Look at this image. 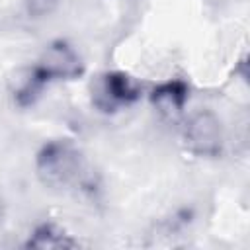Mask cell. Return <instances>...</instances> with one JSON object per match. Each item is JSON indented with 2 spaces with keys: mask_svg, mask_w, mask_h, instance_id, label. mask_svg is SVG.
<instances>
[{
  "mask_svg": "<svg viewBox=\"0 0 250 250\" xmlns=\"http://www.w3.org/2000/svg\"><path fill=\"white\" fill-rule=\"evenodd\" d=\"M39 72L47 78V82L53 80H76L84 74V61L80 53L64 39L51 41L39 61L35 62Z\"/></svg>",
  "mask_w": 250,
  "mask_h": 250,
  "instance_id": "obj_4",
  "label": "cell"
},
{
  "mask_svg": "<svg viewBox=\"0 0 250 250\" xmlns=\"http://www.w3.org/2000/svg\"><path fill=\"white\" fill-rule=\"evenodd\" d=\"M184 143L189 152L203 158H215L225 145L223 123L211 109H199L191 113L184 125Z\"/></svg>",
  "mask_w": 250,
  "mask_h": 250,
  "instance_id": "obj_3",
  "label": "cell"
},
{
  "mask_svg": "<svg viewBox=\"0 0 250 250\" xmlns=\"http://www.w3.org/2000/svg\"><path fill=\"white\" fill-rule=\"evenodd\" d=\"M47 84H49L47 78L39 72V68L35 64L20 66L8 76V92L14 100V104L20 107L33 105L39 100V96Z\"/></svg>",
  "mask_w": 250,
  "mask_h": 250,
  "instance_id": "obj_5",
  "label": "cell"
},
{
  "mask_svg": "<svg viewBox=\"0 0 250 250\" xmlns=\"http://www.w3.org/2000/svg\"><path fill=\"white\" fill-rule=\"evenodd\" d=\"M80 246V242L57 227L55 223H39L31 232L29 238L25 240V248H35V250H70Z\"/></svg>",
  "mask_w": 250,
  "mask_h": 250,
  "instance_id": "obj_7",
  "label": "cell"
},
{
  "mask_svg": "<svg viewBox=\"0 0 250 250\" xmlns=\"http://www.w3.org/2000/svg\"><path fill=\"white\" fill-rule=\"evenodd\" d=\"M4 217H6V203H4V197L0 193V225L4 223Z\"/></svg>",
  "mask_w": 250,
  "mask_h": 250,
  "instance_id": "obj_9",
  "label": "cell"
},
{
  "mask_svg": "<svg viewBox=\"0 0 250 250\" xmlns=\"http://www.w3.org/2000/svg\"><path fill=\"white\" fill-rule=\"evenodd\" d=\"M61 0H23V6H25V12L29 14V18H47L51 16L57 8H59Z\"/></svg>",
  "mask_w": 250,
  "mask_h": 250,
  "instance_id": "obj_8",
  "label": "cell"
},
{
  "mask_svg": "<svg viewBox=\"0 0 250 250\" xmlns=\"http://www.w3.org/2000/svg\"><path fill=\"white\" fill-rule=\"evenodd\" d=\"M92 105L104 113H115L141 98V86L135 78L121 70L98 74L90 84Z\"/></svg>",
  "mask_w": 250,
  "mask_h": 250,
  "instance_id": "obj_2",
  "label": "cell"
},
{
  "mask_svg": "<svg viewBox=\"0 0 250 250\" xmlns=\"http://www.w3.org/2000/svg\"><path fill=\"white\" fill-rule=\"evenodd\" d=\"M35 172L39 182L53 189L84 186L88 178L84 154L68 139L47 141L35 154Z\"/></svg>",
  "mask_w": 250,
  "mask_h": 250,
  "instance_id": "obj_1",
  "label": "cell"
},
{
  "mask_svg": "<svg viewBox=\"0 0 250 250\" xmlns=\"http://www.w3.org/2000/svg\"><path fill=\"white\" fill-rule=\"evenodd\" d=\"M188 100H189V86L180 78L166 80L154 86L150 92V104L166 119H176L178 115H182Z\"/></svg>",
  "mask_w": 250,
  "mask_h": 250,
  "instance_id": "obj_6",
  "label": "cell"
}]
</instances>
